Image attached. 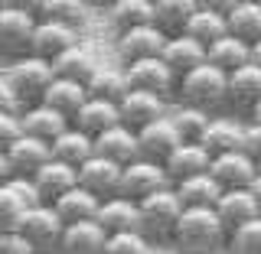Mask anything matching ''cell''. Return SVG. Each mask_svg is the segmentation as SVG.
Segmentation results:
<instances>
[{
    "instance_id": "cell-1",
    "label": "cell",
    "mask_w": 261,
    "mask_h": 254,
    "mask_svg": "<svg viewBox=\"0 0 261 254\" xmlns=\"http://www.w3.org/2000/svg\"><path fill=\"white\" fill-rule=\"evenodd\" d=\"M170 244L179 254H216L225 244V228L212 209H183Z\"/></svg>"
},
{
    "instance_id": "cell-2",
    "label": "cell",
    "mask_w": 261,
    "mask_h": 254,
    "mask_svg": "<svg viewBox=\"0 0 261 254\" xmlns=\"http://www.w3.org/2000/svg\"><path fill=\"white\" fill-rule=\"evenodd\" d=\"M179 199L173 195V189H160L153 195L137 202V235L150 244V241H170L173 238V228L179 222Z\"/></svg>"
},
{
    "instance_id": "cell-3",
    "label": "cell",
    "mask_w": 261,
    "mask_h": 254,
    "mask_svg": "<svg viewBox=\"0 0 261 254\" xmlns=\"http://www.w3.org/2000/svg\"><path fill=\"white\" fill-rule=\"evenodd\" d=\"M7 88H10L16 108H33V104L43 101L46 88L53 85V65L43 62V59H33V55H23V59H16L10 65V72H7Z\"/></svg>"
},
{
    "instance_id": "cell-4",
    "label": "cell",
    "mask_w": 261,
    "mask_h": 254,
    "mask_svg": "<svg viewBox=\"0 0 261 254\" xmlns=\"http://www.w3.org/2000/svg\"><path fill=\"white\" fill-rule=\"evenodd\" d=\"M176 92H179L186 108H196V111L209 114V111H216L219 104H225V75L202 62L199 69L186 72V75L176 81Z\"/></svg>"
},
{
    "instance_id": "cell-5",
    "label": "cell",
    "mask_w": 261,
    "mask_h": 254,
    "mask_svg": "<svg viewBox=\"0 0 261 254\" xmlns=\"http://www.w3.org/2000/svg\"><path fill=\"white\" fill-rule=\"evenodd\" d=\"M62 222L59 215L53 212V206H36V209H27L20 215L13 232L27 241L30 254H56L59 248V238H62Z\"/></svg>"
},
{
    "instance_id": "cell-6",
    "label": "cell",
    "mask_w": 261,
    "mask_h": 254,
    "mask_svg": "<svg viewBox=\"0 0 261 254\" xmlns=\"http://www.w3.org/2000/svg\"><path fill=\"white\" fill-rule=\"evenodd\" d=\"M33 26H36L33 7H16V4L0 7V55H7L13 62L30 55Z\"/></svg>"
},
{
    "instance_id": "cell-7",
    "label": "cell",
    "mask_w": 261,
    "mask_h": 254,
    "mask_svg": "<svg viewBox=\"0 0 261 254\" xmlns=\"http://www.w3.org/2000/svg\"><path fill=\"white\" fill-rule=\"evenodd\" d=\"M167 173H163V166H157V163H147V160H134L127 163L124 170H121V179H118V195L127 202H141L147 199V195L167 189Z\"/></svg>"
},
{
    "instance_id": "cell-8",
    "label": "cell",
    "mask_w": 261,
    "mask_h": 254,
    "mask_svg": "<svg viewBox=\"0 0 261 254\" xmlns=\"http://www.w3.org/2000/svg\"><path fill=\"white\" fill-rule=\"evenodd\" d=\"M124 85L127 92H144V95H153V98H167L170 92L176 88V78L170 75V69L157 59H144V62H130L124 65Z\"/></svg>"
},
{
    "instance_id": "cell-9",
    "label": "cell",
    "mask_w": 261,
    "mask_h": 254,
    "mask_svg": "<svg viewBox=\"0 0 261 254\" xmlns=\"http://www.w3.org/2000/svg\"><path fill=\"white\" fill-rule=\"evenodd\" d=\"M163 43H167V36L153 26V23H147V26H134V30H124L118 33V43H114V52H118V59L130 65V62H144V59H157Z\"/></svg>"
},
{
    "instance_id": "cell-10",
    "label": "cell",
    "mask_w": 261,
    "mask_h": 254,
    "mask_svg": "<svg viewBox=\"0 0 261 254\" xmlns=\"http://www.w3.org/2000/svg\"><path fill=\"white\" fill-rule=\"evenodd\" d=\"M118 179H121V166H114V163L101 160V157H95V153L75 170V186L85 189L88 195H95L98 202L118 195Z\"/></svg>"
},
{
    "instance_id": "cell-11",
    "label": "cell",
    "mask_w": 261,
    "mask_h": 254,
    "mask_svg": "<svg viewBox=\"0 0 261 254\" xmlns=\"http://www.w3.org/2000/svg\"><path fill=\"white\" fill-rule=\"evenodd\" d=\"M79 46V33L59 26V23H49V20H36L33 26V36H30V55L33 59H43L53 65L65 49Z\"/></svg>"
},
{
    "instance_id": "cell-12",
    "label": "cell",
    "mask_w": 261,
    "mask_h": 254,
    "mask_svg": "<svg viewBox=\"0 0 261 254\" xmlns=\"http://www.w3.org/2000/svg\"><path fill=\"white\" fill-rule=\"evenodd\" d=\"M209 176L222 192H232V189H248L251 179L258 176V170L251 166V160L245 157L242 150H235V153L212 157L209 160Z\"/></svg>"
},
{
    "instance_id": "cell-13",
    "label": "cell",
    "mask_w": 261,
    "mask_h": 254,
    "mask_svg": "<svg viewBox=\"0 0 261 254\" xmlns=\"http://www.w3.org/2000/svg\"><path fill=\"white\" fill-rule=\"evenodd\" d=\"M176 147H179V137H176V130L170 127L167 118H160V121H153V124H147L144 130H137V160L163 166Z\"/></svg>"
},
{
    "instance_id": "cell-14",
    "label": "cell",
    "mask_w": 261,
    "mask_h": 254,
    "mask_svg": "<svg viewBox=\"0 0 261 254\" xmlns=\"http://www.w3.org/2000/svg\"><path fill=\"white\" fill-rule=\"evenodd\" d=\"M163 111H167L163 108V98H153V95H144V92H127L118 101V124L137 134V130H144L147 124L167 118Z\"/></svg>"
},
{
    "instance_id": "cell-15",
    "label": "cell",
    "mask_w": 261,
    "mask_h": 254,
    "mask_svg": "<svg viewBox=\"0 0 261 254\" xmlns=\"http://www.w3.org/2000/svg\"><path fill=\"white\" fill-rule=\"evenodd\" d=\"M92 153L124 170L127 163L137 160V134L127 130V127H121V124H114V127H108L105 134H98L92 140Z\"/></svg>"
},
{
    "instance_id": "cell-16",
    "label": "cell",
    "mask_w": 261,
    "mask_h": 254,
    "mask_svg": "<svg viewBox=\"0 0 261 254\" xmlns=\"http://www.w3.org/2000/svg\"><path fill=\"white\" fill-rule=\"evenodd\" d=\"M225 30L232 39L255 46L261 39V4L258 0H232L225 7Z\"/></svg>"
},
{
    "instance_id": "cell-17",
    "label": "cell",
    "mask_w": 261,
    "mask_h": 254,
    "mask_svg": "<svg viewBox=\"0 0 261 254\" xmlns=\"http://www.w3.org/2000/svg\"><path fill=\"white\" fill-rule=\"evenodd\" d=\"M30 183H33V189H36L39 202H43V206H53L62 192H69L72 186H75V170L49 157L43 166L30 176Z\"/></svg>"
},
{
    "instance_id": "cell-18",
    "label": "cell",
    "mask_w": 261,
    "mask_h": 254,
    "mask_svg": "<svg viewBox=\"0 0 261 254\" xmlns=\"http://www.w3.org/2000/svg\"><path fill=\"white\" fill-rule=\"evenodd\" d=\"M4 160H7V170L10 176H20V179H30L39 166L49 160V144L43 140H33V137H16V140L4 150Z\"/></svg>"
},
{
    "instance_id": "cell-19",
    "label": "cell",
    "mask_w": 261,
    "mask_h": 254,
    "mask_svg": "<svg viewBox=\"0 0 261 254\" xmlns=\"http://www.w3.org/2000/svg\"><path fill=\"white\" fill-rule=\"evenodd\" d=\"M95 225L105 232V238H111V235H134L137 232V206L121 199V195H111V199L98 202Z\"/></svg>"
},
{
    "instance_id": "cell-20",
    "label": "cell",
    "mask_w": 261,
    "mask_h": 254,
    "mask_svg": "<svg viewBox=\"0 0 261 254\" xmlns=\"http://www.w3.org/2000/svg\"><path fill=\"white\" fill-rule=\"evenodd\" d=\"M225 101L239 111H251L261 101V69L258 65H242L232 75H225Z\"/></svg>"
},
{
    "instance_id": "cell-21",
    "label": "cell",
    "mask_w": 261,
    "mask_h": 254,
    "mask_svg": "<svg viewBox=\"0 0 261 254\" xmlns=\"http://www.w3.org/2000/svg\"><path fill=\"white\" fill-rule=\"evenodd\" d=\"M160 62L170 69V75H173L176 81L186 75V72L199 69L202 62H206V49H202L199 43H193L190 36H173L167 39L160 49Z\"/></svg>"
},
{
    "instance_id": "cell-22",
    "label": "cell",
    "mask_w": 261,
    "mask_h": 254,
    "mask_svg": "<svg viewBox=\"0 0 261 254\" xmlns=\"http://www.w3.org/2000/svg\"><path fill=\"white\" fill-rule=\"evenodd\" d=\"M183 36H190L193 43H199L202 49H209L212 43H219L222 36H228L225 10H222V7H209V4H196V13L190 16Z\"/></svg>"
},
{
    "instance_id": "cell-23",
    "label": "cell",
    "mask_w": 261,
    "mask_h": 254,
    "mask_svg": "<svg viewBox=\"0 0 261 254\" xmlns=\"http://www.w3.org/2000/svg\"><path fill=\"white\" fill-rule=\"evenodd\" d=\"M212 212H216L219 225L225 228V235H232L235 228H242L245 222H255V218H258L255 202H251V192H248V189L222 192V195L216 199V206H212Z\"/></svg>"
},
{
    "instance_id": "cell-24",
    "label": "cell",
    "mask_w": 261,
    "mask_h": 254,
    "mask_svg": "<svg viewBox=\"0 0 261 254\" xmlns=\"http://www.w3.org/2000/svg\"><path fill=\"white\" fill-rule=\"evenodd\" d=\"M163 173H167L170 186H176V183H183V179L209 173V157L199 144H179L176 150L170 153V160L163 163Z\"/></svg>"
},
{
    "instance_id": "cell-25",
    "label": "cell",
    "mask_w": 261,
    "mask_h": 254,
    "mask_svg": "<svg viewBox=\"0 0 261 254\" xmlns=\"http://www.w3.org/2000/svg\"><path fill=\"white\" fill-rule=\"evenodd\" d=\"M65 127H69V121L62 114H56L53 108H46V104H33V108L20 111V130L23 137H33V140L53 144Z\"/></svg>"
},
{
    "instance_id": "cell-26",
    "label": "cell",
    "mask_w": 261,
    "mask_h": 254,
    "mask_svg": "<svg viewBox=\"0 0 261 254\" xmlns=\"http://www.w3.org/2000/svg\"><path fill=\"white\" fill-rule=\"evenodd\" d=\"M242 134H245V124L228 121V118H216V121H209L206 130H202L199 147L206 150L209 160L222 157V153H235V150H242Z\"/></svg>"
},
{
    "instance_id": "cell-27",
    "label": "cell",
    "mask_w": 261,
    "mask_h": 254,
    "mask_svg": "<svg viewBox=\"0 0 261 254\" xmlns=\"http://www.w3.org/2000/svg\"><path fill=\"white\" fill-rule=\"evenodd\" d=\"M114 124H118V104L95 101V98H88V101L75 111V118L69 121V127H75L79 134L88 137V140H95L98 134H105V130L114 127Z\"/></svg>"
},
{
    "instance_id": "cell-28",
    "label": "cell",
    "mask_w": 261,
    "mask_h": 254,
    "mask_svg": "<svg viewBox=\"0 0 261 254\" xmlns=\"http://www.w3.org/2000/svg\"><path fill=\"white\" fill-rule=\"evenodd\" d=\"M95 72H98V62H95V55L88 52L85 46H72V49H65L59 59L53 62V78L75 81V85H88Z\"/></svg>"
},
{
    "instance_id": "cell-29",
    "label": "cell",
    "mask_w": 261,
    "mask_h": 254,
    "mask_svg": "<svg viewBox=\"0 0 261 254\" xmlns=\"http://www.w3.org/2000/svg\"><path fill=\"white\" fill-rule=\"evenodd\" d=\"M105 251V232L95 222L65 225L56 254H101Z\"/></svg>"
},
{
    "instance_id": "cell-30",
    "label": "cell",
    "mask_w": 261,
    "mask_h": 254,
    "mask_svg": "<svg viewBox=\"0 0 261 254\" xmlns=\"http://www.w3.org/2000/svg\"><path fill=\"white\" fill-rule=\"evenodd\" d=\"M33 16L36 20H49V23H59V26L79 33L88 23V7L82 0H43V4L33 7Z\"/></svg>"
},
{
    "instance_id": "cell-31",
    "label": "cell",
    "mask_w": 261,
    "mask_h": 254,
    "mask_svg": "<svg viewBox=\"0 0 261 254\" xmlns=\"http://www.w3.org/2000/svg\"><path fill=\"white\" fill-rule=\"evenodd\" d=\"M53 212L59 215L62 225H79V222H95V212H98V199L88 195L85 189L72 186L69 192H62L59 199L53 202Z\"/></svg>"
},
{
    "instance_id": "cell-32",
    "label": "cell",
    "mask_w": 261,
    "mask_h": 254,
    "mask_svg": "<svg viewBox=\"0 0 261 254\" xmlns=\"http://www.w3.org/2000/svg\"><path fill=\"white\" fill-rule=\"evenodd\" d=\"M196 13V4L193 0H157L153 4V26H157L167 39L173 36H183L186 23H190V16Z\"/></svg>"
},
{
    "instance_id": "cell-33",
    "label": "cell",
    "mask_w": 261,
    "mask_h": 254,
    "mask_svg": "<svg viewBox=\"0 0 261 254\" xmlns=\"http://www.w3.org/2000/svg\"><path fill=\"white\" fill-rule=\"evenodd\" d=\"M85 101H88L85 85H75V81L53 78V85L46 88V95H43V101H39V104H46V108H53L56 114H62L65 121H72V118H75V111H79Z\"/></svg>"
},
{
    "instance_id": "cell-34",
    "label": "cell",
    "mask_w": 261,
    "mask_h": 254,
    "mask_svg": "<svg viewBox=\"0 0 261 254\" xmlns=\"http://www.w3.org/2000/svg\"><path fill=\"white\" fill-rule=\"evenodd\" d=\"M170 189H173V195L179 199V206H183V209H212V206H216V199L222 195V189L212 183L209 173L183 179V183L170 186Z\"/></svg>"
},
{
    "instance_id": "cell-35",
    "label": "cell",
    "mask_w": 261,
    "mask_h": 254,
    "mask_svg": "<svg viewBox=\"0 0 261 254\" xmlns=\"http://www.w3.org/2000/svg\"><path fill=\"white\" fill-rule=\"evenodd\" d=\"M49 157L65 163V166H72V170H79L82 163L92 157V140H88L85 134H79L75 127H65L62 134L49 144Z\"/></svg>"
},
{
    "instance_id": "cell-36",
    "label": "cell",
    "mask_w": 261,
    "mask_h": 254,
    "mask_svg": "<svg viewBox=\"0 0 261 254\" xmlns=\"http://www.w3.org/2000/svg\"><path fill=\"white\" fill-rule=\"evenodd\" d=\"M206 65L219 69L222 75H232L235 69L248 65V46L239 43V39H232V36H222L219 43H212L206 49Z\"/></svg>"
},
{
    "instance_id": "cell-37",
    "label": "cell",
    "mask_w": 261,
    "mask_h": 254,
    "mask_svg": "<svg viewBox=\"0 0 261 254\" xmlns=\"http://www.w3.org/2000/svg\"><path fill=\"white\" fill-rule=\"evenodd\" d=\"M108 16L118 26V33L134 30V26H147L153 20V0H114Z\"/></svg>"
},
{
    "instance_id": "cell-38",
    "label": "cell",
    "mask_w": 261,
    "mask_h": 254,
    "mask_svg": "<svg viewBox=\"0 0 261 254\" xmlns=\"http://www.w3.org/2000/svg\"><path fill=\"white\" fill-rule=\"evenodd\" d=\"M85 95L95 98V101H108V104H118L121 98L127 95V85H124V75L118 69H98L92 81L85 85Z\"/></svg>"
},
{
    "instance_id": "cell-39",
    "label": "cell",
    "mask_w": 261,
    "mask_h": 254,
    "mask_svg": "<svg viewBox=\"0 0 261 254\" xmlns=\"http://www.w3.org/2000/svg\"><path fill=\"white\" fill-rule=\"evenodd\" d=\"M170 121V127L176 130V137H179V144H199V137H202V130L209 127V114L206 111H196V108H186V104H179V111L173 114V118H167Z\"/></svg>"
},
{
    "instance_id": "cell-40",
    "label": "cell",
    "mask_w": 261,
    "mask_h": 254,
    "mask_svg": "<svg viewBox=\"0 0 261 254\" xmlns=\"http://www.w3.org/2000/svg\"><path fill=\"white\" fill-rule=\"evenodd\" d=\"M225 248L228 254H261V218L245 222L232 235H225Z\"/></svg>"
},
{
    "instance_id": "cell-41",
    "label": "cell",
    "mask_w": 261,
    "mask_h": 254,
    "mask_svg": "<svg viewBox=\"0 0 261 254\" xmlns=\"http://www.w3.org/2000/svg\"><path fill=\"white\" fill-rule=\"evenodd\" d=\"M23 212H27V206L20 202V195L13 192L10 183H4L0 186V232H13Z\"/></svg>"
},
{
    "instance_id": "cell-42",
    "label": "cell",
    "mask_w": 261,
    "mask_h": 254,
    "mask_svg": "<svg viewBox=\"0 0 261 254\" xmlns=\"http://www.w3.org/2000/svg\"><path fill=\"white\" fill-rule=\"evenodd\" d=\"M101 254H150V244L137 232L134 235H111V238H105Z\"/></svg>"
},
{
    "instance_id": "cell-43",
    "label": "cell",
    "mask_w": 261,
    "mask_h": 254,
    "mask_svg": "<svg viewBox=\"0 0 261 254\" xmlns=\"http://www.w3.org/2000/svg\"><path fill=\"white\" fill-rule=\"evenodd\" d=\"M242 153L251 160V166L261 173V124H245L242 134Z\"/></svg>"
},
{
    "instance_id": "cell-44",
    "label": "cell",
    "mask_w": 261,
    "mask_h": 254,
    "mask_svg": "<svg viewBox=\"0 0 261 254\" xmlns=\"http://www.w3.org/2000/svg\"><path fill=\"white\" fill-rule=\"evenodd\" d=\"M20 114H0V153L20 137Z\"/></svg>"
},
{
    "instance_id": "cell-45",
    "label": "cell",
    "mask_w": 261,
    "mask_h": 254,
    "mask_svg": "<svg viewBox=\"0 0 261 254\" xmlns=\"http://www.w3.org/2000/svg\"><path fill=\"white\" fill-rule=\"evenodd\" d=\"M7 183L13 186V192L20 195V202H23V206H27V209H36V206H43V202H39V195H36V189H33V183H30V179L10 176V179H7Z\"/></svg>"
},
{
    "instance_id": "cell-46",
    "label": "cell",
    "mask_w": 261,
    "mask_h": 254,
    "mask_svg": "<svg viewBox=\"0 0 261 254\" xmlns=\"http://www.w3.org/2000/svg\"><path fill=\"white\" fill-rule=\"evenodd\" d=\"M0 254H30V248L16 232H0Z\"/></svg>"
},
{
    "instance_id": "cell-47",
    "label": "cell",
    "mask_w": 261,
    "mask_h": 254,
    "mask_svg": "<svg viewBox=\"0 0 261 254\" xmlns=\"http://www.w3.org/2000/svg\"><path fill=\"white\" fill-rule=\"evenodd\" d=\"M0 114H20V108H16V101H13V95H10V88L0 81Z\"/></svg>"
},
{
    "instance_id": "cell-48",
    "label": "cell",
    "mask_w": 261,
    "mask_h": 254,
    "mask_svg": "<svg viewBox=\"0 0 261 254\" xmlns=\"http://www.w3.org/2000/svg\"><path fill=\"white\" fill-rule=\"evenodd\" d=\"M248 192H251V202H255V212H258V218H261V173H258L255 179H251Z\"/></svg>"
},
{
    "instance_id": "cell-49",
    "label": "cell",
    "mask_w": 261,
    "mask_h": 254,
    "mask_svg": "<svg viewBox=\"0 0 261 254\" xmlns=\"http://www.w3.org/2000/svg\"><path fill=\"white\" fill-rule=\"evenodd\" d=\"M248 62H251V65H258V69H261V39H258L255 46H248Z\"/></svg>"
},
{
    "instance_id": "cell-50",
    "label": "cell",
    "mask_w": 261,
    "mask_h": 254,
    "mask_svg": "<svg viewBox=\"0 0 261 254\" xmlns=\"http://www.w3.org/2000/svg\"><path fill=\"white\" fill-rule=\"evenodd\" d=\"M10 179V170H7V160H4V153H0V186Z\"/></svg>"
},
{
    "instance_id": "cell-51",
    "label": "cell",
    "mask_w": 261,
    "mask_h": 254,
    "mask_svg": "<svg viewBox=\"0 0 261 254\" xmlns=\"http://www.w3.org/2000/svg\"><path fill=\"white\" fill-rule=\"evenodd\" d=\"M248 114H251V124H261V101H258V104H255V108H251Z\"/></svg>"
}]
</instances>
